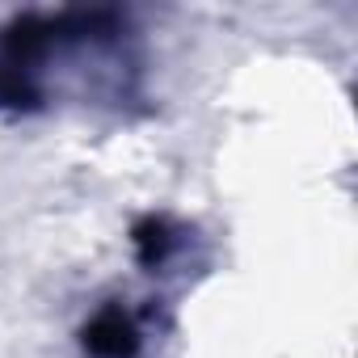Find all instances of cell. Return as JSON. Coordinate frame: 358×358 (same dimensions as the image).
Returning <instances> with one entry per match:
<instances>
[{"mask_svg": "<svg viewBox=\"0 0 358 358\" xmlns=\"http://www.w3.org/2000/svg\"><path fill=\"white\" fill-rule=\"evenodd\" d=\"M85 350L93 358H135V350H139L135 320L122 308H101L85 324Z\"/></svg>", "mask_w": 358, "mask_h": 358, "instance_id": "obj_1", "label": "cell"}, {"mask_svg": "<svg viewBox=\"0 0 358 358\" xmlns=\"http://www.w3.org/2000/svg\"><path fill=\"white\" fill-rule=\"evenodd\" d=\"M135 245H139V257L152 266V262H160V257H164V249H169V228H164L160 220H148V224H139Z\"/></svg>", "mask_w": 358, "mask_h": 358, "instance_id": "obj_2", "label": "cell"}]
</instances>
